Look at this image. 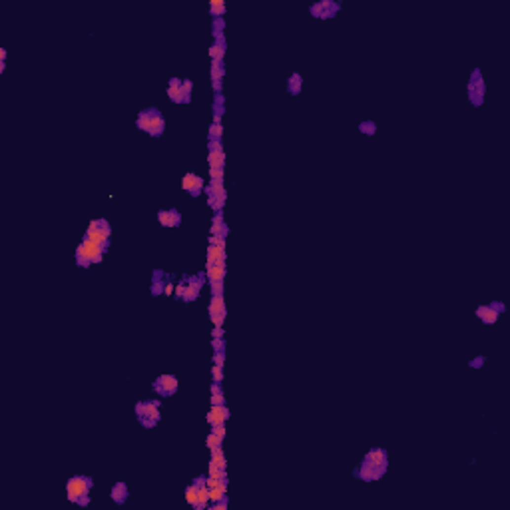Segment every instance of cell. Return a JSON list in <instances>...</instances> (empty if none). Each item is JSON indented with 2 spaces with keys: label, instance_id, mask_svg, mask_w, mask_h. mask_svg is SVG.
<instances>
[{
  "label": "cell",
  "instance_id": "6da1fadb",
  "mask_svg": "<svg viewBox=\"0 0 510 510\" xmlns=\"http://www.w3.org/2000/svg\"><path fill=\"white\" fill-rule=\"evenodd\" d=\"M106 247H102L98 243H94L92 239H82L80 245L76 247V265L78 267H84L88 269L90 265L94 263H102L104 261V255H106Z\"/></svg>",
  "mask_w": 510,
  "mask_h": 510
},
{
  "label": "cell",
  "instance_id": "7a4b0ae2",
  "mask_svg": "<svg viewBox=\"0 0 510 510\" xmlns=\"http://www.w3.org/2000/svg\"><path fill=\"white\" fill-rule=\"evenodd\" d=\"M136 417L144 429H154L162 421V401L149 399L136 402Z\"/></svg>",
  "mask_w": 510,
  "mask_h": 510
},
{
  "label": "cell",
  "instance_id": "3957f363",
  "mask_svg": "<svg viewBox=\"0 0 510 510\" xmlns=\"http://www.w3.org/2000/svg\"><path fill=\"white\" fill-rule=\"evenodd\" d=\"M84 237H86V239H92L94 243H98V245H102V247L110 249L112 225H110L108 219H104V218L92 219L90 225H88V229H86V233H84Z\"/></svg>",
  "mask_w": 510,
  "mask_h": 510
},
{
  "label": "cell",
  "instance_id": "277c9868",
  "mask_svg": "<svg viewBox=\"0 0 510 510\" xmlns=\"http://www.w3.org/2000/svg\"><path fill=\"white\" fill-rule=\"evenodd\" d=\"M203 193L208 195V203L210 208L218 214V212H223L225 208V201H227V191H225V185H223V180H210Z\"/></svg>",
  "mask_w": 510,
  "mask_h": 510
},
{
  "label": "cell",
  "instance_id": "5b68a950",
  "mask_svg": "<svg viewBox=\"0 0 510 510\" xmlns=\"http://www.w3.org/2000/svg\"><path fill=\"white\" fill-rule=\"evenodd\" d=\"M467 94H469V100L474 108H480L484 104V96H486V86H484V80H482V72L480 68H474L473 74H471V80H469V88H467Z\"/></svg>",
  "mask_w": 510,
  "mask_h": 510
},
{
  "label": "cell",
  "instance_id": "8992f818",
  "mask_svg": "<svg viewBox=\"0 0 510 510\" xmlns=\"http://www.w3.org/2000/svg\"><path fill=\"white\" fill-rule=\"evenodd\" d=\"M92 486H94L92 476L76 474V476H72V478L66 482V496H68V500H70V502H76L80 496L90 494Z\"/></svg>",
  "mask_w": 510,
  "mask_h": 510
},
{
  "label": "cell",
  "instance_id": "52a82bcc",
  "mask_svg": "<svg viewBox=\"0 0 510 510\" xmlns=\"http://www.w3.org/2000/svg\"><path fill=\"white\" fill-rule=\"evenodd\" d=\"M341 10V2H335V0H319V2L309 6V12L313 18L317 20H329L335 18Z\"/></svg>",
  "mask_w": 510,
  "mask_h": 510
},
{
  "label": "cell",
  "instance_id": "ba28073f",
  "mask_svg": "<svg viewBox=\"0 0 510 510\" xmlns=\"http://www.w3.org/2000/svg\"><path fill=\"white\" fill-rule=\"evenodd\" d=\"M210 319L214 323V327H223L225 317H227V309H225V297L223 295H212L210 299V307H208Z\"/></svg>",
  "mask_w": 510,
  "mask_h": 510
},
{
  "label": "cell",
  "instance_id": "9c48e42d",
  "mask_svg": "<svg viewBox=\"0 0 510 510\" xmlns=\"http://www.w3.org/2000/svg\"><path fill=\"white\" fill-rule=\"evenodd\" d=\"M206 273H193V275H187V285H185V293H183V303H191L199 297L203 285H206Z\"/></svg>",
  "mask_w": 510,
  "mask_h": 510
},
{
  "label": "cell",
  "instance_id": "30bf717a",
  "mask_svg": "<svg viewBox=\"0 0 510 510\" xmlns=\"http://www.w3.org/2000/svg\"><path fill=\"white\" fill-rule=\"evenodd\" d=\"M151 389H154V393L160 395V397H172V395L178 393L180 381L174 375H160L154 381V385H151Z\"/></svg>",
  "mask_w": 510,
  "mask_h": 510
},
{
  "label": "cell",
  "instance_id": "8fae6325",
  "mask_svg": "<svg viewBox=\"0 0 510 510\" xmlns=\"http://www.w3.org/2000/svg\"><path fill=\"white\" fill-rule=\"evenodd\" d=\"M208 164L216 170H225V151L221 140H210L208 144Z\"/></svg>",
  "mask_w": 510,
  "mask_h": 510
},
{
  "label": "cell",
  "instance_id": "7c38bea8",
  "mask_svg": "<svg viewBox=\"0 0 510 510\" xmlns=\"http://www.w3.org/2000/svg\"><path fill=\"white\" fill-rule=\"evenodd\" d=\"M182 189H183L185 193H189L191 197H197V195L203 193V189H206V182H203L201 176H197V174H193V172H187V174L182 178Z\"/></svg>",
  "mask_w": 510,
  "mask_h": 510
},
{
  "label": "cell",
  "instance_id": "4fadbf2b",
  "mask_svg": "<svg viewBox=\"0 0 510 510\" xmlns=\"http://www.w3.org/2000/svg\"><path fill=\"white\" fill-rule=\"evenodd\" d=\"M168 98L174 104H189L191 98H187L182 90V78H170L168 82Z\"/></svg>",
  "mask_w": 510,
  "mask_h": 510
},
{
  "label": "cell",
  "instance_id": "5bb4252c",
  "mask_svg": "<svg viewBox=\"0 0 510 510\" xmlns=\"http://www.w3.org/2000/svg\"><path fill=\"white\" fill-rule=\"evenodd\" d=\"M193 484H195V488H197V500H195V510H203V508H208L210 506V490H208V484H206V476H197L195 480H193Z\"/></svg>",
  "mask_w": 510,
  "mask_h": 510
},
{
  "label": "cell",
  "instance_id": "9a60e30c",
  "mask_svg": "<svg viewBox=\"0 0 510 510\" xmlns=\"http://www.w3.org/2000/svg\"><path fill=\"white\" fill-rule=\"evenodd\" d=\"M229 419V409L225 404H212L210 413L206 415V421L212 425V427H218V425H225V421Z\"/></svg>",
  "mask_w": 510,
  "mask_h": 510
},
{
  "label": "cell",
  "instance_id": "2e32d148",
  "mask_svg": "<svg viewBox=\"0 0 510 510\" xmlns=\"http://www.w3.org/2000/svg\"><path fill=\"white\" fill-rule=\"evenodd\" d=\"M363 461L365 463H369V465H375V467H379V469H389V454H387V450L385 448H371L365 456H363Z\"/></svg>",
  "mask_w": 510,
  "mask_h": 510
},
{
  "label": "cell",
  "instance_id": "e0dca14e",
  "mask_svg": "<svg viewBox=\"0 0 510 510\" xmlns=\"http://www.w3.org/2000/svg\"><path fill=\"white\" fill-rule=\"evenodd\" d=\"M166 132V118L160 112V108H151V122H149V136L151 138H160Z\"/></svg>",
  "mask_w": 510,
  "mask_h": 510
},
{
  "label": "cell",
  "instance_id": "ac0fdd59",
  "mask_svg": "<svg viewBox=\"0 0 510 510\" xmlns=\"http://www.w3.org/2000/svg\"><path fill=\"white\" fill-rule=\"evenodd\" d=\"M156 218L162 227H180L182 225V214L178 210H162V212H158Z\"/></svg>",
  "mask_w": 510,
  "mask_h": 510
},
{
  "label": "cell",
  "instance_id": "d6986e66",
  "mask_svg": "<svg viewBox=\"0 0 510 510\" xmlns=\"http://www.w3.org/2000/svg\"><path fill=\"white\" fill-rule=\"evenodd\" d=\"M168 281H170V275L164 269H154V273H151V295L154 297L164 295V289H166Z\"/></svg>",
  "mask_w": 510,
  "mask_h": 510
},
{
  "label": "cell",
  "instance_id": "ffe728a7",
  "mask_svg": "<svg viewBox=\"0 0 510 510\" xmlns=\"http://www.w3.org/2000/svg\"><path fill=\"white\" fill-rule=\"evenodd\" d=\"M210 235H218V237H227L229 235V227L225 223V218H223V212H218L214 218H212V227H210Z\"/></svg>",
  "mask_w": 510,
  "mask_h": 510
},
{
  "label": "cell",
  "instance_id": "44dd1931",
  "mask_svg": "<svg viewBox=\"0 0 510 510\" xmlns=\"http://www.w3.org/2000/svg\"><path fill=\"white\" fill-rule=\"evenodd\" d=\"M206 265H225V247L219 245H208V255H206Z\"/></svg>",
  "mask_w": 510,
  "mask_h": 510
},
{
  "label": "cell",
  "instance_id": "7402d4cb",
  "mask_svg": "<svg viewBox=\"0 0 510 510\" xmlns=\"http://www.w3.org/2000/svg\"><path fill=\"white\" fill-rule=\"evenodd\" d=\"M474 315H476L484 325H494V323L498 321V317H500V313L494 311L490 305H480V307L474 311Z\"/></svg>",
  "mask_w": 510,
  "mask_h": 510
},
{
  "label": "cell",
  "instance_id": "603a6c76",
  "mask_svg": "<svg viewBox=\"0 0 510 510\" xmlns=\"http://www.w3.org/2000/svg\"><path fill=\"white\" fill-rule=\"evenodd\" d=\"M225 265H206V277L208 283H223L225 281Z\"/></svg>",
  "mask_w": 510,
  "mask_h": 510
},
{
  "label": "cell",
  "instance_id": "cb8c5ba5",
  "mask_svg": "<svg viewBox=\"0 0 510 510\" xmlns=\"http://www.w3.org/2000/svg\"><path fill=\"white\" fill-rule=\"evenodd\" d=\"M225 50H227L225 38H218V40L212 44V48H210V58H212V62H223Z\"/></svg>",
  "mask_w": 510,
  "mask_h": 510
},
{
  "label": "cell",
  "instance_id": "d4e9b609",
  "mask_svg": "<svg viewBox=\"0 0 510 510\" xmlns=\"http://www.w3.org/2000/svg\"><path fill=\"white\" fill-rule=\"evenodd\" d=\"M130 496V490H128V484L126 482H116L110 490V498L116 502V504H124Z\"/></svg>",
  "mask_w": 510,
  "mask_h": 510
},
{
  "label": "cell",
  "instance_id": "484cf974",
  "mask_svg": "<svg viewBox=\"0 0 510 510\" xmlns=\"http://www.w3.org/2000/svg\"><path fill=\"white\" fill-rule=\"evenodd\" d=\"M301 90H303V76H301L299 72H293V74L287 78V92L293 94V96H297Z\"/></svg>",
  "mask_w": 510,
  "mask_h": 510
},
{
  "label": "cell",
  "instance_id": "4316f807",
  "mask_svg": "<svg viewBox=\"0 0 510 510\" xmlns=\"http://www.w3.org/2000/svg\"><path fill=\"white\" fill-rule=\"evenodd\" d=\"M149 122H151V108H144V110H140V114H138V118H136V126H138V130H142V132H149Z\"/></svg>",
  "mask_w": 510,
  "mask_h": 510
},
{
  "label": "cell",
  "instance_id": "83f0119b",
  "mask_svg": "<svg viewBox=\"0 0 510 510\" xmlns=\"http://www.w3.org/2000/svg\"><path fill=\"white\" fill-rule=\"evenodd\" d=\"M225 12H227V6H225L223 0H212L210 2V14L214 18H223Z\"/></svg>",
  "mask_w": 510,
  "mask_h": 510
},
{
  "label": "cell",
  "instance_id": "f1b7e54d",
  "mask_svg": "<svg viewBox=\"0 0 510 510\" xmlns=\"http://www.w3.org/2000/svg\"><path fill=\"white\" fill-rule=\"evenodd\" d=\"M210 463H214V465H218V467H221V469H225V467H227V461H225V452H223V446L212 448V458H210Z\"/></svg>",
  "mask_w": 510,
  "mask_h": 510
},
{
  "label": "cell",
  "instance_id": "f546056e",
  "mask_svg": "<svg viewBox=\"0 0 510 510\" xmlns=\"http://www.w3.org/2000/svg\"><path fill=\"white\" fill-rule=\"evenodd\" d=\"M210 74H212V82H223V78H225V66H223V62H212Z\"/></svg>",
  "mask_w": 510,
  "mask_h": 510
},
{
  "label": "cell",
  "instance_id": "4dcf8cb0",
  "mask_svg": "<svg viewBox=\"0 0 510 510\" xmlns=\"http://www.w3.org/2000/svg\"><path fill=\"white\" fill-rule=\"evenodd\" d=\"M223 30H225V20L223 18H214V24H212V32H214V38H225L223 36Z\"/></svg>",
  "mask_w": 510,
  "mask_h": 510
},
{
  "label": "cell",
  "instance_id": "1f68e13d",
  "mask_svg": "<svg viewBox=\"0 0 510 510\" xmlns=\"http://www.w3.org/2000/svg\"><path fill=\"white\" fill-rule=\"evenodd\" d=\"M359 132L365 134V136H375L377 134V124L373 120H365L359 124Z\"/></svg>",
  "mask_w": 510,
  "mask_h": 510
},
{
  "label": "cell",
  "instance_id": "d6a6232c",
  "mask_svg": "<svg viewBox=\"0 0 510 510\" xmlns=\"http://www.w3.org/2000/svg\"><path fill=\"white\" fill-rule=\"evenodd\" d=\"M208 138H210V140H221V138H223V124L212 122L210 130H208Z\"/></svg>",
  "mask_w": 510,
  "mask_h": 510
},
{
  "label": "cell",
  "instance_id": "836d02e7",
  "mask_svg": "<svg viewBox=\"0 0 510 510\" xmlns=\"http://www.w3.org/2000/svg\"><path fill=\"white\" fill-rule=\"evenodd\" d=\"M185 500H187V504H189L191 508L195 506V500H197V488H195V484H193V482L185 486Z\"/></svg>",
  "mask_w": 510,
  "mask_h": 510
},
{
  "label": "cell",
  "instance_id": "e575fe53",
  "mask_svg": "<svg viewBox=\"0 0 510 510\" xmlns=\"http://www.w3.org/2000/svg\"><path fill=\"white\" fill-rule=\"evenodd\" d=\"M223 444V438L221 437H218L216 433H210L208 437H206V446L212 450V448H218V446H221Z\"/></svg>",
  "mask_w": 510,
  "mask_h": 510
},
{
  "label": "cell",
  "instance_id": "d590c367",
  "mask_svg": "<svg viewBox=\"0 0 510 510\" xmlns=\"http://www.w3.org/2000/svg\"><path fill=\"white\" fill-rule=\"evenodd\" d=\"M185 285H187V275H182V277H180V281L176 283V289H174V293H176V297H178V299H183Z\"/></svg>",
  "mask_w": 510,
  "mask_h": 510
},
{
  "label": "cell",
  "instance_id": "8d00e7d4",
  "mask_svg": "<svg viewBox=\"0 0 510 510\" xmlns=\"http://www.w3.org/2000/svg\"><path fill=\"white\" fill-rule=\"evenodd\" d=\"M484 363H486V357H484V355H478V357H474V359H471L469 367H471V369H482Z\"/></svg>",
  "mask_w": 510,
  "mask_h": 510
},
{
  "label": "cell",
  "instance_id": "74e56055",
  "mask_svg": "<svg viewBox=\"0 0 510 510\" xmlns=\"http://www.w3.org/2000/svg\"><path fill=\"white\" fill-rule=\"evenodd\" d=\"M212 379H214V383H223V367L214 365L212 367Z\"/></svg>",
  "mask_w": 510,
  "mask_h": 510
},
{
  "label": "cell",
  "instance_id": "f35d334b",
  "mask_svg": "<svg viewBox=\"0 0 510 510\" xmlns=\"http://www.w3.org/2000/svg\"><path fill=\"white\" fill-rule=\"evenodd\" d=\"M182 90H183V94H185L187 98H191V92H193V82H191V80H187V78H182Z\"/></svg>",
  "mask_w": 510,
  "mask_h": 510
},
{
  "label": "cell",
  "instance_id": "ab89813d",
  "mask_svg": "<svg viewBox=\"0 0 510 510\" xmlns=\"http://www.w3.org/2000/svg\"><path fill=\"white\" fill-rule=\"evenodd\" d=\"M214 365L225 367V353H221V351H216V353H214Z\"/></svg>",
  "mask_w": 510,
  "mask_h": 510
},
{
  "label": "cell",
  "instance_id": "60d3db41",
  "mask_svg": "<svg viewBox=\"0 0 510 510\" xmlns=\"http://www.w3.org/2000/svg\"><path fill=\"white\" fill-rule=\"evenodd\" d=\"M212 404H225V395H223V391H219V393H212Z\"/></svg>",
  "mask_w": 510,
  "mask_h": 510
},
{
  "label": "cell",
  "instance_id": "b9f144b4",
  "mask_svg": "<svg viewBox=\"0 0 510 510\" xmlns=\"http://www.w3.org/2000/svg\"><path fill=\"white\" fill-rule=\"evenodd\" d=\"M210 180H223L225 178V170H216V168H210Z\"/></svg>",
  "mask_w": 510,
  "mask_h": 510
},
{
  "label": "cell",
  "instance_id": "7bdbcfd3",
  "mask_svg": "<svg viewBox=\"0 0 510 510\" xmlns=\"http://www.w3.org/2000/svg\"><path fill=\"white\" fill-rule=\"evenodd\" d=\"M212 347H214V351L225 353V339H212Z\"/></svg>",
  "mask_w": 510,
  "mask_h": 510
},
{
  "label": "cell",
  "instance_id": "ee69618b",
  "mask_svg": "<svg viewBox=\"0 0 510 510\" xmlns=\"http://www.w3.org/2000/svg\"><path fill=\"white\" fill-rule=\"evenodd\" d=\"M210 245H219V247H225V239L223 237H218V235H210Z\"/></svg>",
  "mask_w": 510,
  "mask_h": 510
},
{
  "label": "cell",
  "instance_id": "f6af8a7d",
  "mask_svg": "<svg viewBox=\"0 0 510 510\" xmlns=\"http://www.w3.org/2000/svg\"><path fill=\"white\" fill-rule=\"evenodd\" d=\"M212 295H223V283H210Z\"/></svg>",
  "mask_w": 510,
  "mask_h": 510
},
{
  "label": "cell",
  "instance_id": "bcb514c9",
  "mask_svg": "<svg viewBox=\"0 0 510 510\" xmlns=\"http://www.w3.org/2000/svg\"><path fill=\"white\" fill-rule=\"evenodd\" d=\"M488 305H490V307H492L494 311H498L500 315L506 311V307H504V303H502V301H492V303H488Z\"/></svg>",
  "mask_w": 510,
  "mask_h": 510
},
{
  "label": "cell",
  "instance_id": "7dc6e473",
  "mask_svg": "<svg viewBox=\"0 0 510 510\" xmlns=\"http://www.w3.org/2000/svg\"><path fill=\"white\" fill-rule=\"evenodd\" d=\"M223 335H225V329H223V327H214V331H212V337H214V339H223Z\"/></svg>",
  "mask_w": 510,
  "mask_h": 510
},
{
  "label": "cell",
  "instance_id": "c3c4849f",
  "mask_svg": "<svg viewBox=\"0 0 510 510\" xmlns=\"http://www.w3.org/2000/svg\"><path fill=\"white\" fill-rule=\"evenodd\" d=\"M212 433H216L218 437L225 438V425H218V427H212Z\"/></svg>",
  "mask_w": 510,
  "mask_h": 510
},
{
  "label": "cell",
  "instance_id": "681fc988",
  "mask_svg": "<svg viewBox=\"0 0 510 510\" xmlns=\"http://www.w3.org/2000/svg\"><path fill=\"white\" fill-rule=\"evenodd\" d=\"M76 504H78V506H82V508H84V506H88V504H90V494H86V496H80V498L76 500Z\"/></svg>",
  "mask_w": 510,
  "mask_h": 510
},
{
  "label": "cell",
  "instance_id": "f907efd6",
  "mask_svg": "<svg viewBox=\"0 0 510 510\" xmlns=\"http://www.w3.org/2000/svg\"><path fill=\"white\" fill-rule=\"evenodd\" d=\"M174 289H176V285H174L172 281H168V283H166V289H164V295H168V297H170V295L174 293Z\"/></svg>",
  "mask_w": 510,
  "mask_h": 510
},
{
  "label": "cell",
  "instance_id": "816d5d0a",
  "mask_svg": "<svg viewBox=\"0 0 510 510\" xmlns=\"http://www.w3.org/2000/svg\"><path fill=\"white\" fill-rule=\"evenodd\" d=\"M4 60H6V50L0 48V62H4Z\"/></svg>",
  "mask_w": 510,
  "mask_h": 510
},
{
  "label": "cell",
  "instance_id": "f5cc1de1",
  "mask_svg": "<svg viewBox=\"0 0 510 510\" xmlns=\"http://www.w3.org/2000/svg\"><path fill=\"white\" fill-rule=\"evenodd\" d=\"M6 70V62H0V74H2Z\"/></svg>",
  "mask_w": 510,
  "mask_h": 510
}]
</instances>
